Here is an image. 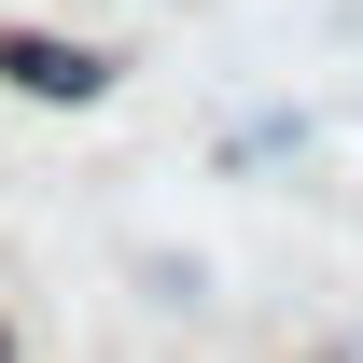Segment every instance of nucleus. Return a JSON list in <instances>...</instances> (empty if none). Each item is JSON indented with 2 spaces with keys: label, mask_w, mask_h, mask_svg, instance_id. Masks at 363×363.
<instances>
[{
  "label": "nucleus",
  "mask_w": 363,
  "mask_h": 363,
  "mask_svg": "<svg viewBox=\"0 0 363 363\" xmlns=\"http://www.w3.org/2000/svg\"><path fill=\"white\" fill-rule=\"evenodd\" d=\"M0 84L43 98V112H84V98H112V56L70 43V28H0Z\"/></svg>",
  "instance_id": "obj_1"
},
{
  "label": "nucleus",
  "mask_w": 363,
  "mask_h": 363,
  "mask_svg": "<svg viewBox=\"0 0 363 363\" xmlns=\"http://www.w3.org/2000/svg\"><path fill=\"white\" fill-rule=\"evenodd\" d=\"M294 140H308V126H294V112H252V126H238L224 154H238V168H266V154H294Z\"/></svg>",
  "instance_id": "obj_2"
}]
</instances>
